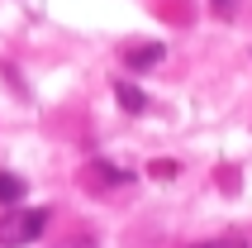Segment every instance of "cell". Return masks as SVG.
<instances>
[{"label": "cell", "instance_id": "6da1fadb", "mask_svg": "<svg viewBox=\"0 0 252 248\" xmlns=\"http://www.w3.org/2000/svg\"><path fill=\"white\" fill-rule=\"evenodd\" d=\"M48 229V210H10L0 220V248H24Z\"/></svg>", "mask_w": 252, "mask_h": 248}, {"label": "cell", "instance_id": "7a4b0ae2", "mask_svg": "<svg viewBox=\"0 0 252 248\" xmlns=\"http://www.w3.org/2000/svg\"><path fill=\"white\" fill-rule=\"evenodd\" d=\"M167 57V48L162 43H143V48H124V67H153V62H162Z\"/></svg>", "mask_w": 252, "mask_h": 248}, {"label": "cell", "instance_id": "3957f363", "mask_svg": "<svg viewBox=\"0 0 252 248\" xmlns=\"http://www.w3.org/2000/svg\"><path fill=\"white\" fill-rule=\"evenodd\" d=\"M114 96L124 100V110H128V115H143V105H148V96H143V91H133L128 82H114Z\"/></svg>", "mask_w": 252, "mask_h": 248}, {"label": "cell", "instance_id": "277c9868", "mask_svg": "<svg viewBox=\"0 0 252 248\" xmlns=\"http://www.w3.org/2000/svg\"><path fill=\"white\" fill-rule=\"evenodd\" d=\"M19 196H24V181L14 177V172H0V206H10Z\"/></svg>", "mask_w": 252, "mask_h": 248}, {"label": "cell", "instance_id": "5b68a950", "mask_svg": "<svg viewBox=\"0 0 252 248\" xmlns=\"http://www.w3.org/2000/svg\"><path fill=\"white\" fill-rule=\"evenodd\" d=\"M195 248H248L243 239H219V244H195Z\"/></svg>", "mask_w": 252, "mask_h": 248}, {"label": "cell", "instance_id": "8992f818", "mask_svg": "<svg viewBox=\"0 0 252 248\" xmlns=\"http://www.w3.org/2000/svg\"><path fill=\"white\" fill-rule=\"evenodd\" d=\"M71 248H95V244H91V239H76V244H71Z\"/></svg>", "mask_w": 252, "mask_h": 248}, {"label": "cell", "instance_id": "52a82bcc", "mask_svg": "<svg viewBox=\"0 0 252 248\" xmlns=\"http://www.w3.org/2000/svg\"><path fill=\"white\" fill-rule=\"evenodd\" d=\"M224 5H228V0H224Z\"/></svg>", "mask_w": 252, "mask_h": 248}]
</instances>
